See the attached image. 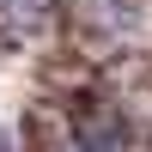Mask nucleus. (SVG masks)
Listing matches in <instances>:
<instances>
[{
  "label": "nucleus",
  "instance_id": "nucleus-2",
  "mask_svg": "<svg viewBox=\"0 0 152 152\" xmlns=\"http://www.w3.org/2000/svg\"><path fill=\"white\" fill-rule=\"evenodd\" d=\"M55 18V0H0V31L6 37H43Z\"/></svg>",
  "mask_w": 152,
  "mask_h": 152
},
{
  "label": "nucleus",
  "instance_id": "nucleus-1",
  "mask_svg": "<svg viewBox=\"0 0 152 152\" xmlns=\"http://www.w3.org/2000/svg\"><path fill=\"white\" fill-rule=\"evenodd\" d=\"M122 146H128L122 116H85V122H73V134H67L61 152H122Z\"/></svg>",
  "mask_w": 152,
  "mask_h": 152
},
{
  "label": "nucleus",
  "instance_id": "nucleus-3",
  "mask_svg": "<svg viewBox=\"0 0 152 152\" xmlns=\"http://www.w3.org/2000/svg\"><path fill=\"white\" fill-rule=\"evenodd\" d=\"M0 152H18V146H12V134H6V128H0Z\"/></svg>",
  "mask_w": 152,
  "mask_h": 152
}]
</instances>
